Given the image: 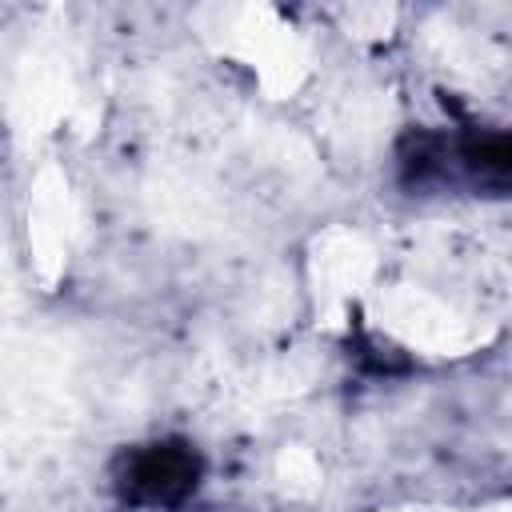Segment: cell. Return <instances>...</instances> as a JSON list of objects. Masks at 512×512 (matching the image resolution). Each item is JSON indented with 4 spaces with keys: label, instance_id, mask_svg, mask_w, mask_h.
Segmentation results:
<instances>
[{
    "label": "cell",
    "instance_id": "obj_1",
    "mask_svg": "<svg viewBox=\"0 0 512 512\" xmlns=\"http://www.w3.org/2000/svg\"><path fill=\"white\" fill-rule=\"evenodd\" d=\"M200 484V456L184 440H160L124 456L116 472L120 500L132 508H176Z\"/></svg>",
    "mask_w": 512,
    "mask_h": 512
},
{
    "label": "cell",
    "instance_id": "obj_2",
    "mask_svg": "<svg viewBox=\"0 0 512 512\" xmlns=\"http://www.w3.org/2000/svg\"><path fill=\"white\" fill-rule=\"evenodd\" d=\"M460 156L480 180L512 188V136H468Z\"/></svg>",
    "mask_w": 512,
    "mask_h": 512
}]
</instances>
